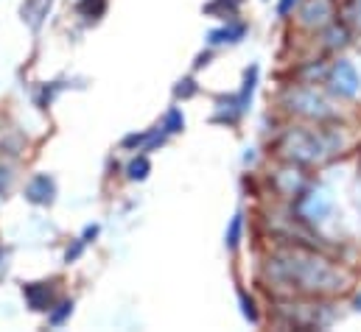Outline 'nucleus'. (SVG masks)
Listing matches in <instances>:
<instances>
[{
    "label": "nucleus",
    "instance_id": "obj_1",
    "mask_svg": "<svg viewBox=\"0 0 361 332\" xmlns=\"http://www.w3.org/2000/svg\"><path fill=\"white\" fill-rule=\"evenodd\" d=\"M267 274L274 282H283L288 288H297L302 293H331L345 288V274L339 268H334L331 262H325L322 257L311 254V251L288 249L269 257L267 262Z\"/></svg>",
    "mask_w": 361,
    "mask_h": 332
},
{
    "label": "nucleus",
    "instance_id": "obj_2",
    "mask_svg": "<svg viewBox=\"0 0 361 332\" xmlns=\"http://www.w3.org/2000/svg\"><path fill=\"white\" fill-rule=\"evenodd\" d=\"M280 151L286 160L300 162V165H314L322 162L328 154H334V143L311 129H291L283 140H280Z\"/></svg>",
    "mask_w": 361,
    "mask_h": 332
},
{
    "label": "nucleus",
    "instance_id": "obj_3",
    "mask_svg": "<svg viewBox=\"0 0 361 332\" xmlns=\"http://www.w3.org/2000/svg\"><path fill=\"white\" fill-rule=\"evenodd\" d=\"M291 109L300 112V115H308V117H328V115H331L328 103H325L317 92H311V89H297V92H291Z\"/></svg>",
    "mask_w": 361,
    "mask_h": 332
},
{
    "label": "nucleus",
    "instance_id": "obj_4",
    "mask_svg": "<svg viewBox=\"0 0 361 332\" xmlns=\"http://www.w3.org/2000/svg\"><path fill=\"white\" fill-rule=\"evenodd\" d=\"M331 87H334V92H339V95H356L359 92V73H356V68L350 65V62H345V59H339L336 65H334V70H331Z\"/></svg>",
    "mask_w": 361,
    "mask_h": 332
},
{
    "label": "nucleus",
    "instance_id": "obj_5",
    "mask_svg": "<svg viewBox=\"0 0 361 332\" xmlns=\"http://www.w3.org/2000/svg\"><path fill=\"white\" fill-rule=\"evenodd\" d=\"M23 296L31 310H51L54 305V288L48 282H31L23 288Z\"/></svg>",
    "mask_w": 361,
    "mask_h": 332
},
{
    "label": "nucleus",
    "instance_id": "obj_6",
    "mask_svg": "<svg viewBox=\"0 0 361 332\" xmlns=\"http://www.w3.org/2000/svg\"><path fill=\"white\" fill-rule=\"evenodd\" d=\"M25 196H28L31 204H51L54 196H56V184H54L51 176H34V179L28 181Z\"/></svg>",
    "mask_w": 361,
    "mask_h": 332
},
{
    "label": "nucleus",
    "instance_id": "obj_7",
    "mask_svg": "<svg viewBox=\"0 0 361 332\" xmlns=\"http://www.w3.org/2000/svg\"><path fill=\"white\" fill-rule=\"evenodd\" d=\"M302 212H305V218H311V221H322V218L331 212V196L322 193V190L311 193V196L302 201Z\"/></svg>",
    "mask_w": 361,
    "mask_h": 332
},
{
    "label": "nucleus",
    "instance_id": "obj_8",
    "mask_svg": "<svg viewBox=\"0 0 361 332\" xmlns=\"http://www.w3.org/2000/svg\"><path fill=\"white\" fill-rule=\"evenodd\" d=\"M328 17H334L331 0H308V6L302 11L305 25H322V23H328Z\"/></svg>",
    "mask_w": 361,
    "mask_h": 332
},
{
    "label": "nucleus",
    "instance_id": "obj_9",
    "mask_svg": "<svg viewBox=\"0 0 361 332\" xmlns=\"http://www.w3.org/2000/svg\"><path fill=\"white\" fill-rule=\"evenodd\" d=\"M51 8V0H25L23 3V20L31 25V28H39L42 17L48 14Z\"/></svg>",
    "mask_w": 361,
    "mask_h": 332
},
{
    "label": "nucleus",
    "instance_id": "obj_10",
    "mask_svg": "<svg viewBox=\"0 0 361 332\" xmlns=\"http://www.w3.org/2000/svg\"><path fill=\"white\" fill-rule=\"evenodd\" d=\"M247 34V28L238 23V25H227V28H219L210 34V45H221V42H238L241 37Z\"/></svg>",
    "mask_w": 361,
    "mask_h": 332
},
{
    "label": "nucleus",
    "instance_id": "obj_11",
    "mask_svg": "<svg viewBox=\"0 0 361 332\" xmlns=\"http://www.w3.org/2000/svg\"><path fill=\"white\" fill-rule=\"evenodd\" d=\"M241 6V0H213L210 6H204V11L207 14H219V17H233L235 14V8Z\"/></svg>",
    "mask_w": 361,
    "mask_h": 332
},
{
    "label": "nucleus",
    "instance_id": "obj_12",
    "mask_svg": "<svg viewBox=\"0 0 361 332\" xmlns=\"http://www.w3.org/2000/svg\"><path fill=\"white\" fill-rule=\"evenodd\" d=\"M79 11L85 14V17H101L104 11H106V0H82L79 3Z\"/></svg>",
    "mask_w": 361,
    "mask_h": 332
},
{
    "label": "nucleus",
    "instance_id": "obj_13",
    "mask_svg": "<svg viewBox=\"0 0 361 332\" xmlns=\"http://www.w3.org/2000/svg\"><path fill=\"white\" fill-rule=\"evenodd\" d=\"M149 160H146V157H137V160H132V162H129V167H126V170H129V179H146V176H149Z\"/></svg>",
    "mask_w": 361,
    "mask_h": 332
},
{
    "label": "nucleus",
    "instance_id": "obj_14",
    "mask_svg": "<svg viewBox=\"0 0 361 332\" xmlns=\"http://www.w3.org/2000/svg\"><path fill=\"white\" fill-rule=\"evenodd\" d=\"M241 224H244V218H241V215H235V218H233V224H230V229H227V246H230V249H235V246H238Z\"/></svg>",
    "mask_w": 361,
    "mask_h": 332
},
{
    "label": "nucleus",
    "instance_id": "obj_15",
    "mask_svg": "<svg viewBox=\"0 0 361 332\" xmlns=\"http://www.w3.org/2000/svg\"><path fill=\"white\" fill-rule=\"evenodd\" d=\"M182 126H185V120H182V115H180V109H171L169 112V117H166V134H174V132H180Z\"/></svg>",
    "mask_w": 361,
    "mask_h": 332
},
{
    "label": "nucleus",
    "instance_id": "obj_16",
    "mask_svg": "<svg viewBox=\"0 0 361 332\" xmlns=\"http://www.w3.org/2000/svg\"><path fill=\"white\" fill-rule=\"evenodd\" d=\"M71 310H73V302H62V305H59V310H54V313H51V324H62V321L71 316Z\"/></svg>",
    "mask_w": 361,
    "mask_h": 332
},
{
    "label": "nucleus",
    "instance_id": "obj_17",
    "mask_svg": "<svg viewBox=\"0 0 361 332\" xmlns=\"http://www.w3.org/2000/svg\"><path fill=\"white\" fill-rule=\"evenodd\" d=\"M193 92H196V87H193L190 79L180 82V87H177V95H180V98H188V95H193Z\"/></svg>",
    "mask_w": 361,
    "mask_h": 332
},
{
    "label": "nucleus",
    "instance_id": "obj_18",
    "mask_svg": "<svg viewBox=\"0 0 361 332\" xmlns=\"http://www.w3.org/2000/svg\"><path fill=\"white\" fill-rule=\"evenodd\" d=\"M8 184H11V173L6 167H0V196L8 190Z\"/></svg>",
    "mask_w": 361,
    "mask_h": 332
},
{
    "label": "nucleus",
    "instance_id": "obj_19",
    "mask_svg": "<svg viewBox=\"0 0 361 332\" xmlns=\"http://www.w3.org/2000/svg\"><path fill=\"white\" fill-rule=\"evenodd\" d=\"M241 302H244V316H247V319H250V321H255V319H258V313H255V307H252V302H250V299H247V296H244V299H241Z\"/></svg>",
    "mask_w": 361,
    "mask_h": 332
},
{
    "label": "nucleus",
    "instance_id": "obj_20",
    "mask_svg": "<svg viewBox=\"0 0 361 332\" xmlns=\"http://www.w3.org/2000/svg\"><path fill=\"white\" fill-rule=\"evenodd\" d=\"M300 0H280V14H288Z\"/></svg>",
    "mask_w": 361,
    "mask_h": 332
},
{
    "label": "nucleus",
    "instance_id": "obj_21",
    "mask_svg": "<svg viewBox=\"0 0 361 332\" xmlns=\"http://www.w3.org/2000/svg\"><path fill=\"white\" fill-rule=\"evenodd\" d=\"M6 274V251L0 249V276Z\"/></svg>",
    "mask_w": 361,
    "mask_h": 332
},
{
    "label": "nucleus",
    "instance_id": "obj_22",
    "mask_svg": "<svg viewBox=\"0 0 361 332\" xmlns=\"http://www.w3.org/2000/svg\"><path fill=\"white\" fill-rule=\"evenodd\" d=\"M356 307H359V310H361V293H359V296H356Z\"/></svg>",
    "mask_w": 361,
    "mask_h": 332
}]
</instances>
